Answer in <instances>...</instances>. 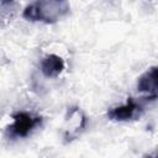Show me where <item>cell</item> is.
<instances>
[{"label":"cell","mask_w":158,"mask_h":158,"mask_svg":"<svg viewBox=\"0 0 158 158\" xmlns=\"http://www.w3.org/2000/svg\"><path fill=\"white\" fill-rule=\"evenodd\" d=\"M68 11V0H36L25 9L23 17L30 21L56 22Z\"/></svg>","instance_id":"1"},{"label":"cell","mask_w":158,"mask_h":158,"mask_svg":"<svg viewBox=\"0 0 158 158\" xmlns=\"http://www.w3.org/2000/svg\"><path fill=\"white\" fill-rule=\"evenodd\" d=\"M41 122V118L38 117H32L31 115L28 114H25V112H20L15 116V121L14 123L10 126V131H11V135L14 136H20V137H23V136H27L28 132Z\"/></svg>","instance_id":"2"},{"label":"cell","mask_w":158,"mask_h":158,"mask_svg":"<svg viewBox=\"0 0 158 158\" xmlns=\"http://www.w3.org/2000/svg\"><path fill=\"white\" fill-rule=\"evenodd\" d=\"M138 109H139V106L133 101V99H128L126 105L112 109L109 112V117L111 120H116V121H126V120L135 117L137 115Z\"/></svg>","instance_id":"3"},{"label":"cell","mask_w":158,"mask_h":158,"mask_svg":"<svg viewBox=\"0 0 158 158\" xmlns=\"http://www.w3.org/2000/svg\"><path fill=\"white\" fill-rule=\"evenodd\" d=\"M64 69V62L56 54H49L41 63V70L46 77H57Z\"/></svg>","instance_id":"4"},{"label":"cell","mask_w":158,"mask_h":158,"mask_svg":"<svg viewBox=\"0 0 158 158\" xmlns=\"http://www.w3.org/2000/svg\"><path fill=\"white\" fill-rule=\"evenodd\" d=\"M138 90L139 91H146L151 94V96H157V68L153 67L149 70H147L139 79H138Z\"/></svg>","instance_id":"5"}]
</instances>
